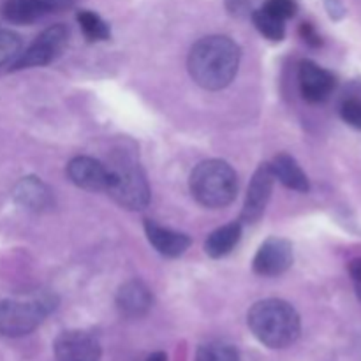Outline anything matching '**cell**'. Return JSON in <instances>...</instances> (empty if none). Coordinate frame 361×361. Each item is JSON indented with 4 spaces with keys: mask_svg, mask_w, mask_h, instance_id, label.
I'll return each instance as SVG.
<instances>
[{
    "mask_svg": "<svg viewBox=\"0 0 361 361\" xmlns=\"http://www.w3.org/2000/svg\"><path fill=\"white\" fill-rule=\"evenodd\" d=\"M240 55V46L228 35L200 39L187 60L190 78L204 90H222L238 73Z\"/></svg>",
    "mask_w": 361,
    "mask_h": 361,
    "instance_id": "obj_1",
    "label": "cell"
},
{
    "mask_svg": "<svg viewBox=\"0 0 361 361\" xmlns=\"http://www.w3.org/2000/svg\"><path fill=\"white\" fill-rule=\"evenodd\" d=\"M247 324L254 337L271 349L289 348L302 334V321L295 307L277 298L257 302L249 310Z\"/></svg>",
    "mask_w": 361,
    "mask_h": 361,
    "instance_id": "obj_2",
    "label": "cell"
},
{
    "mask_svg": "<svg viewBox=\"0 0 361 361\" xmlns=\"http://www.w3.org/2000/svg\"><path fill=\"white\" fill-rule=\"evenodd\" d=\"M56 303H59L56 296L48 291L2 300L0 302V335L18 338L32 334L56 309Z\"/></svg>",
    "mask_w": 361,
    "mask_h": 361,
    "instance_id": "obj_3",
    "label": "cell"
},
{
    "mask_svg": "<svg viewBox=\"0 0 361 361\" xmlns=\"http://www.w3.org/2000/svg\"><path fill=\"white\" fill-rule=\"evenodd\" d=\"M189 183L194 200L207 208L228 207L238 192L235 169L221 159H210L197 164Z\"/></svg>",
    "mask_w": 361,
    "mask_h": 361,
    "instance_id": "obj_4",
    "label": "cell"
},
{
    "mask_svg": "<svg viewBox=\"0 0 361 361\" xmlns=\"http://www.w3.org/2000/svg\"><path fill=\"white\" fill-rule=\"evenodd\" d=\"M113 171V182L108 194L127 210H141L150 201V187L147 176L136 161L122 157L109 166Z\"/></svg>",
    "mask_w": 361,
    "mask_h": 361,
    "instance_id": "obj_5",
    "label": "cell"
},
{
    "mask_svg": "<svg viewBox=\"0 0 361 361\" xmlns=\"http://www.w3.org/2000/svg\"><path fill=\"white\" fill-rule=\"evenodd\" d=\"M69 42V28L66 25H51L35 37V41L25 49L13 63L14 71L30 69V67H42L55 62L66 49Z\"/></svg>",
    "mask_w": 361,
    "mask_h": 361,
    "instance_id": "obj_6",
    "label": "cell"
},
{
    "mask_svg": "<svg viewBox=\"0 0 361 361\" xmlns=\"http://www.w3.org/2000/svg\"><path fill=\"white\" fill-rule=\"evenodd\" d=\"M67 176L76 187L94 192H108L113 182L111 168L92 157H74L67 164Z\"/></svg>",
    "mask_w": 361,
    "mask_h": 361,
    "instance_id": "obj_7",
    "label": "cell"
},
{
    "mask_svg": "<svg viewBox=\"0 0 361 361\" xmlns=\"http://www.w3.org/2000/svg\"><path fill=\"white\" fill-rule=\"evenodd\" d=\"M55 361H101V345L94 335L81 330L63 331L56 337Z\"/></svg>",
    "mask_w": 361,
    "mask_h": 361,
    "instance_id": "obj_8",
    "label": "cell"
},
{
    "mask_svg": "<svg viewBox=\"0 0 361 361\" xmlns=\"http://www.w3.org/2000/svg\"><path fill=\"white\" fill-rule=\"evenodd\" d=\"M295 254L293 245L284 238H268L257 250L252 268L261 277H279L291 268Z\"/></svg>",
    "mask_w": 361,
    "mask_h": 361,
    "instance_id": "obj_9",
    "label": "cell"
},
{
    "mask_svg": "<svg viewBox=\"0 0 361 361\" xmlns=\"http://www.w3.org/2000/svg\"><path fill=\"white\" fill-rule=\"evenodd\" d=\"M275 176L271 171L270 164H261L254 173L252 180H250L249 190H247L245 204L242 210V221L247 224H254L263 217L264 210L268 207V201L271 197V190H274Z\"/></svg>",
    "mask_w": 361,
    "mask_h": 361,
    "instance_id": "obj_10",
    "label": "cell"
},
{
    "mask_svg": "<svg viewBox=\"0 0 361 361\" xmlns=\"http://www.w3.org/2000/svg\"><path fill=\"white\" fill-rule=\"evenodd\" d=\"M300 90L305 101L323 102L337 87V78L331 71L324 69L312 60H303L298 71Z\"/></svg>",
    "mask_w": 361,
    "mask_h": 361,
    "instance_id": "obj_11",
    "label": "cell"
},
{
    "mask_svg": "<svg viewBox=\"0 0 361 361\" xmlns=\"http://www.w3.org/2000/svg\"><path fill=\"white\" fill-rule=\"evenodd\" d=\"M152 305H154V295L148 286L137 279L122 284L116 293V307L120 314L129 319L143 317L152 309Z\"/></svg>",
    "mask_w": 361,
    "mask_h": 361,
    "instance_id": "obj_12",
    "label": "cell"
},
{
    "mask_svg": "<svg viewBox=\"0 0 361 361\" xmlns=\"http://www.w3.org/2000/svg\"><path fill=\"white\" fill-rule=\"evenodd\" d=\"M145 233L159 254L166 257H178L190 247V238L183 233L173 231L154 221H145Z\"/></svg>",
    "mask_w": 361,
    "mask_h": 361,
    "instance_id": "obj_13",
    "label": "cell"
},
{
    "mask_svg": "<svg viewBox=\"0 0 361 361\" xmlns=\"http://www.w3.org/2000/svg\"><path fill=\"white\" fill-rule=\"evenodd\" d=\"M14 201L21 204L23 208L32 212H42L48 210L53 203L51 192L48 187L35 176H27L21 178L14 187Z\"/></svg>",
    "mask_w": 361,
    "mask_h": 361,
    "instance_id": "obj_14",
    "label": "cell"
},
{
    "mask_svg": "<svg viewBox=\"0 0 361 361\" xmlns=\"http://www.w3.org/2000/svg\"><path fill=\"white\" fill-rule=\"evenodd\" d=\"M270 166L274 176L282 185L291 190H296V192H309V176L305 175V171L296 162L295 157H291L289 154H279Z\"/></svg>",
    "mask_w": 361,
    "mask_h": 361,
    "instance_id": "obj_15",
    "label": "cell"
},
{
    "mask_svg": "<svg viewBox=\"0 0 361 361\" xmlns=\"http://www.w3.org/2000/svg\"><path fill=\"white\" fill-rule=\"evenodd\" d=\"M53 13L46 0H7L2 14L7 21L16 25H30Z\"/></svg>",
    "mask_w": 361,
    "mask_h": 361,
    "instance_id": "obj_16",
    "label": "cell"
},
{
    "mask_svg": "<svg viewBox=\"0 0 361 361\" xmlns=\"http://www.w3.org/2000/svg\"><path fill=\"white\" fill-rule=\"evenodd\" d=\"M240 238H242V224L231 222V224H226L210 233L204 242V250L214 259H221L235 250V247L240 243Z\"/></svg>",
    "mask_w": 361,
    "mask_h": 361,
    "instance_id": "obj_17",
    "label": "cell"
},
{
    "mask_svg": "<svg viewBox=\"0 0 361 361\" xmlns=\"http://www.w3.org/2000/svg\"><path fill=\"white\" fill-rule=\"evenodd\" d=\"M252 23L254 27L259 30L261 35H264L270 41H282L286 35V25L284 20L274 16L268 11L257 9L252 13Z\"/></svg>",
    "mask_w": 361,
    "mask_h": 361,
    "instance_id": "obj_18",
    "label": "cell"
},
{
    "mask_svg": "<svg viewBox=\"0 0 361 361\" xmlns=\"http://www.w3.org/2000/svg\"><path fill=\"white\" fill-rule=\"evenodd\" d=\"M78 23H80L81 30L87 35L88 41H108L109 35H111L108 23L97 13H92V11L78 13Z\"/></svg>",
    "mask_w": 361,
    "mask_h": 361,
    "instance_id": "obj_19",
    "label": "cell"
},
{
    "mask_svg": "<svg viewBox=\"0 0 361 361\" xmlns=\"http://www.w3.org/2000/svg\"><path fill=\"white\" fill-rule=\"evenodd\" d=\"M196 361H240V353L226 342H208L197 349Z\"/></svg>",
    "mask_w": 361,
    "mask_h": 361,
    "instance_id": "obj_20",
    "label": "cell"
},
{
    "mask_svg": "<svg viewBox=\"0 0 361 361\" xmlns=\"http://www.w3.org/2000/svg\"><path fill=\"white\" fill-rule=\"evenodd\" d=\"M338 113H341V118L344 120L348 126L361 130V92L345 95L344 101L341 102Z\"/></svg>",
    "mask_w": 361,
    "mask_h": 361,
    "instance_id": "obj_21",
    "label": "cell"
},
{
    "mask_svg": "<svg viewBox=\"0 0 361 361\" xmlns=\"http://www.w3.org/2000/svg\"><path fill=\"white\" fill-rule=\"evenodd\" d=\"M21 39L20 35L11 30L0 28V66L20 55Z\"/></svg>",
    "mask_w": 361,
    "mask_h": 361,
    "instance_id": "obj_22",
    "label": "cell"
},
{
    "mask_svg": "<svg viewBox=\"0 0 361 361\" xmlns=\"http://www.w3.org/2000/svg\"><path fill=\"white\" fill-rule=\"evenodd\" d=\"M263 9L286 21L295 16L296 11H298V4H296V0H267Z\"/></svg>",
    "mask_w": 361,
    "mask_h": 361,
    "instance_id": "obj_23",
    "label": "cell"
},
{
    "mask_svg": "<svg viewBox=\"0 0 361 361\" xmlns=\"http://www.w3.org/2000/svg\"><path fill=\"white\" fill-rule=\"evenodd\" d=\"M224 2L233 16H247L252 9L254 0H224Z\"/></svg>",
    "mask_w": 361,
    "mask_h": 361,
    "instance_id": "obj_24",
    "label": "cell"
},
{
    "mask_svg": "<svg viewBox=\"0 0 361 361\" xmlns=\"http://www.w3.org/2000/svg\"><path fill=\"white\" fill-rule=\"evenodd\" d=\"M324 7H326L331 20L338 21L345 16V7L342 4V0H324Z\"/></svg>",
    "mask_w": 361,
    "mask_h": 361,
    "instance_id": "obj_25",
    "label": "cell"
},
{
    "mask_svg": "<svg viewBox=\"0 0 361 361\" xmlns=\"http://www.w3.org/2000/svg\"><path fill=\"white\" fill-rule=\"evenodd\" d=\"M300 34H302L303 41L309 42L310 46H319L321 42H323L321 41L319 34L316 32V28H314L310 23H302V27H300Z\"/></svg>",
    "mask_w": 361,
    "mask_h": 361,
    "instance_id": "obj_26",
    "label": "cell"
},
{
    "mask_svg": "<svg viewBox=\"0 0 361 361\" xmlns=\"http://www.w3.org/2000/svg\"><path fill=\"white\" fill-rule=\"evenodd\" d=\"M349 275L353 277V281L361 284V257L353 259L351 263H349Z\"/></svg>",
    "mask_w": 361,
    "mask_h": 361,
    "instance_id": "obj_27",
    "label": "cell"
},
{
    "mask_svg": "<svg viewBox=\"0 0 361 361\" xmlns=\"http://www.w3.org/2000/svg\"><path fill=\"white\" fill-rule=\"evenodd\" d=\"M46 2L49 4V7H51L53 13H55V11H62L66 9V7L73 6L74 0H46Z\"/></svg>",
    "mask_w": 361,
    "mask_h": 361,
    "instance_id": "obj_28",
    "label": "cell"
},
{
    "mask_svg": "<svg viewBox=\"0 0 361 361\" xmlns=\"http://www.w3.org/2000/svg\"><path fill=\"white\" fill-rule=\"evenodd\" d=\"M147 361H168V356L164 353H154V355L148 356Z\"/></svg>",
    "mask_w": 361,
    "mask_h": 361,
    "instance_id": "obj_29",
    "label": "cell"
}]
</instances>
